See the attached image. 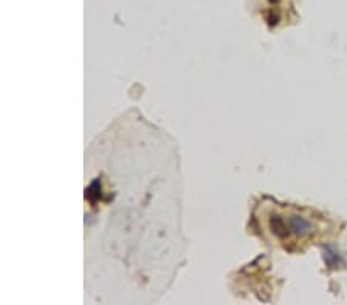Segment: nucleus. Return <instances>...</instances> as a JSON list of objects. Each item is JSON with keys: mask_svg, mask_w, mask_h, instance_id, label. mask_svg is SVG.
<instances>
[{"mask_svg": "<svg viewBox=\"0 0 347 305\" xmlns=\"http://www.w3.org/2000/svg\"><path fill=\"white\" fill-rule=\"evenodd\" d=\"M287 225H289L290 233L295 234V236H298V237L309 236V234L313 231L312 224H310L307 219H304L302 216H290Z\"/></svg>", "mask_w": 347, "mask_h": 305, "instance_id": "f257e3e1", "label": "nucleus"}, {"mask_svg": "<svg viewBox=\"0 0 347 305\" xmlns=\"http://www.w3.org/2000/svg\"><path fill=\"white\" fill-rule=\"evenodd\" d=\"M270 228H272L273 234L281 237V239L287 237L290 234V230H289V225H287L286 219H284L282 216H279V215H272L270 216Z\"/></svg>", "mask_w": 347, "mask_h": 305, "instance_id": "f03ea898", "label": "nucleus"}, {"mask_svg": "<svg viewBox=\"0 0 347 305\" xmlns=\"http://www.w3.org/2000/svg\"><path fill=\"white\" fill-rule=\"evenodd\" d=\"M324 259H326V262H327V265H329L330 268H335V267H338L339 264H342L339 255H338L332 247H326V250H324Z\"/></svg>", "mask_w": 347, "mask_h": 305, "instance_id": "7ed1b4c3", "label": "nucleus"}, {"mask_svg": "<svg viewBox=\"0 0 347 305\" xmlns=\"http://www.w3.org/2000/svg\"><path fill=\"white\" fill-rule=\"evenodd\" d=\"M270 2H278V0H270Z\"/></svg>", "mask_w": 347, "mask_h": 305, "instance_id": "20e7f679", "label": "nucleus"}]
</instances>
